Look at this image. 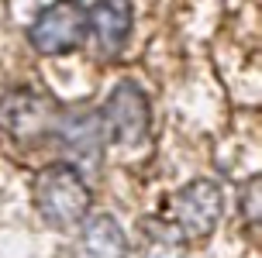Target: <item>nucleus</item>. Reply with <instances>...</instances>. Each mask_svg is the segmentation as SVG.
Wrapping results in <instances>:
<instances>
[{"label": "nucleus", "mask_w": 262, "mask_h": 258, "mask_svg": "<svg viewBox=\"0 0 262 258\" xmlns=\"http://www.w3.org/2000/svg\"><path fill=\"white\" fill-rule=\"evenodd\" d=\"M35 206L55 231H73L90 210V190L66 162H52L35 176Z\"/></svg>", "instance_id": "nucleus-1"}, {"label": "nucleus", "mask_w": 262, "mask_h": 258, "mask_svg": "<svg viewBox=\"0 0 262 258\" xmlns=\"http://www.w3.org/2000/svg\"><path fill=\"white\" fill-rule=\"evenodd\" d=\"M28 38L41 55H66L86 38V7L79 0H55L31 21Z\"/></svg>", "instance_id": "nucleus-2"}, {"label": "nucleus", "mask_w": 262, "mask_h": 258, "mask_svg": "<svg viewBox=\"0 0 262 258\" xmlns=\"http://www.w3.org/2000/svg\"><path fill=\"white\" fill-rule=\"evenodd\" d=\"M100 128L118 145H138L148 134V100L131 79L118 83L114 93L107 97L100 110Z\"/></svg>", "instance_id": "nucleus-3"}, {"label": "nucleus", "mask_w": 262, "mask_h": 258, "mask_svg": "<svg viewBox=\"0 0 262 258\" xmlns=\"http://www.w3.org/2000/svg\"><path fill=\"white\" fill-rule=\"evenodd\" d=\"M176 231L183 238H207L221 217V186L210 179H196L183 186L172 200Z\"/></svg>", "instance_id": "nucleus-4"}, {"label": "nucleus", "mask_w": 262, "mask_h": 258, "mask_svg": "<svg viewBox=\"0 0 262 258\" xmlns=\"http://www.w3.org/2000/svg\"><path fill=\"white\" fill-rule=\"evenodd\" d=\"M86 28L104 55H118L131 31V0H97L86 11Z\"/></svg>", "instance_id": "nucleus-5"}, {"label": "nucleus", "mask_w": 262, "mask_h": 258, "mask_svg": "<svg viewBox=\"0 0 262 258\" xmlns=\"http://www.w3.org/2000/svg\"><path fill=\"white\" fill-rule=\"evenodd\" d=\"M55 110L45 100L31 97V93H11L0 103V124H7L14 134L21 138H38L45 131L55 128Z\"/></svg>", "instance_id": "nucleus-6"}, {"label": "nucleus", "mask_w": 262, "mask_h": 258, "mask_svg": "<svg viewBox=\"0 0 262 258\" xmlns=\"http://www.w3.org/2000/svg\"><path fill=\"white\" fill-rule=\"evenodd\" d=\"M83 248L90 258H124L128 255V241L118 220L111 214H97L83 224Z\"/></svg>", "instance_id": "nucleus-7"}, {"label": "nucleus", "mask_w": 262, "mask_h": 258, "mask_svg": "<svg viewBox=\"0 0 262 258\" xmlns=\"http://www.w3.org/2000/svg\"><path fill=\"white\" fill-rule=\"evenodd\" d=\"M183 234L169 220L148 217L142 224V251L145 258H183Z\"/></svg>", "instance_id": "nucleus-8"}, {"label": "nucleus", "mask_w": 262, "mask_h": 258, "mask_svg": "<svg viewBox=\"0 0 262 258\" xmlns=\"http://www.w3.org/2000/svg\"><path fill=\"white\" fill-rule=\"evenodd\" d=\"M62 142L76 152H97L100 148V138H104V128H100V117H90V114H79V117H66L62 128Z\"/></svg>", "instance_id": "nucleus-9"}, {"label": "nucleus", "mask_w": 262, "mask_h": 258, "mask_svg": "<svg viewBox=\"0 0 262 258\" xmlns=\"http://www.w3.org/2000/svg\"><path fill=\"white\" fill-rule=\"evenodd\" d=\"M249 220L259 224V176L249 182Z\"/></svg>", "instance_id": "nucleus-10"}]
</instances>
